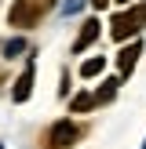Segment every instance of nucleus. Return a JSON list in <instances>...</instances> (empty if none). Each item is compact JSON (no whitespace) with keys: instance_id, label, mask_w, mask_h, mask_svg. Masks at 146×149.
I'll return each instance as SVG.
<instances>
[{"instance_id":"39448f33","label":"nucleus","mask_w":146,"mask_h":149,"mask_svg":"<svg viewBox=\"0 0 146 149\" xmlns=\"http://www.w3.org/2000/svg\"><path fill=\"white\" fill-rule=\"evenodd\" d=\"M102 36V22H99V15H91V18H84L80 22V33H77V40H73V55H84L88 47H91L95 40Z\"/></svg>"},{"instance_id":"f8f14e48","label":"nucleus","mask_w":146,"mask_h":149,"mask_svg":"<svg viewBox=\"0 0 146 149\" xmlns=\"http://www.w3.org/2000/svg\"><path fill=\"white\" fill-rule=\"evenodd\" d=\"M117 4H124V7H128V4H135V0H117Z\"/></svg>"},{"instance_id":"f257e3e1","label":"nucleus","mask_w":146,"mask_h":149,"mask_svg":"<svg viewBox=\"0 0 146 149\" xmlns=\"http://www.w3.org/2000/svg\"><path fill=\"white\" fill-rule=\"evenodd\" d=\"M142 29H146V0H135V4H128L124 11H117L113 18H110V36H113L117 44L135 40Z\"/></svg>"},{"instance_id":"20e7f679","label":"nucleus","mask_w":146,"mask_h":149,"mask_svg":"<svg viewBox=\"0 0 146 149\" xmlns=\"http://www.w3.org/2000/svg\"><path fill=\"white\" fill-rule=\"evenodd\" d=\"M139 55H142V40H139V36H135V40H128L121 51H117V77H121V80H128L131 73H135Z\"/></svg>"},{"instance_id":"0eeeda50","label":"nucleus","mask_w":146,"mask_h":149,"mask_svg":"<svg viewBox=\"0 0 146 149\" xmlns=\"http://www.w3.org/2000/svg\"><path fill=\"white\" fill-rule=\"evenodd\" d=\"M91 109H99L95 91H77V95L69 98V113H91Z\"/></svg>"},{"instance_id":"f03ea898","label":"nucleus","mask_w":146,"mask_h":149,"mask_svg":"<svg viewBox=\"0 0 146 149\" xmlns=\"http://www.w3.org/2000/svg\"><path fill=\"white\" fill-rule=\"evenodd\" d=\"M88 135L84 124H77L73 116H58L55 124H48L40 135V146L44 149H77V142Z\"/></svg>"},{"instance_id":"7ed1b4c3","label":"nucleus","mask_w":146,"mask_h":149,"mask_svg":"<svg viewBox=\"0 0 146 149\" xmlns=\"http://www.w3.org/2000/svg\"><path fill=\"white\" fill-rule=\"evenodd\" d=\"M44 15H48V7H44L40 0H15L11 11H7V26H15V29H33V26H40Z\"/></svg>"},{"instance_id":"ddd939ff","label":"nucleus","mask_w":146,"mask_h":149,"mask_svg":"<svg viewBox=\"0 0 146 149\" xmlns=\"http://www.w3.org/2000/svg\"><path fill=\"white\" fill-rule=\"evenodd\" d=\"M142 149H146V146H142Z\"/></svg>"},{"instance_id":"6e6552de","label":"nucleus","mask_w":146,"mask_h":149,"mask_svg":"<svg viewBox=\"0 0 146 149\" xmlns=\"http://www.w3.org/2000/svg\"><path fill=\"white\" fill-rule=\"evenodd\" d=\"M117 87H121V77H110V80H102V87L95 91V102H99V106H110V102L117 98Z\"/></svg>"},{"instance_id":"1a4fd4ad","label":"nucleus","mask_w":146,"mask_h":149,"mask_svg":"<svg viewBox=\"0 0 146 149\" xmlns=\"http://www.w3.org/2000/svg\"><path fill=\"white\" fill-rule=\"evenodd\" d=\"M102 69H106V58H102V55H95V58H88V62H80V77H84V80H95Z\"/></svg>"},{"instance_id":"9d476101","label":"nucleus","mask_w":146,"mask_h":149,"mask_svg":"<svg viewBox=\"0 0 146 149\" xmlns=\"http://www.w3.org/2000/svg\"><path fill=\"white\" fill-rule=\"evenodd\" d=\"M91 7H95V11H106V7H110V0H91Z\"/></svg>"},{"instance_id":"423d86ee","label":"nucleus","mask_w":146,"mask_h":149,"mask_svg":"<svg viewBox=\"0 0 146 149\" xmlns=\"http://www.w3.org/2000/svg\"><path fill=\"white\" fill-rule=\"evenodd\" d=\"M29 91H33V62H26V69L18 73V80L11 87V102H26Z\"/></svg>"},{"instance_id":"9b49d317","label":"nucleus","mask_w":146,"mask_h":149,"mask_svg":"<svg viewBox=\"0 0 146 149\" xmlns=\"http://www.w3.org/2000/svg\"><path fill=\"white\" fill-rule=\"evenodd\" d=\"M40 4H44V7H48V11H51V7H55V4H58V0H40Z\"/></svg>"}]
</instances>
